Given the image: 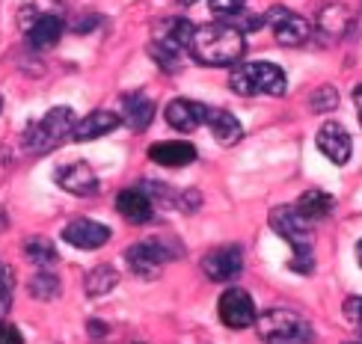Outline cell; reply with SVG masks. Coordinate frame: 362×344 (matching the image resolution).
<instances>
[{
  "label": "cell",
  "mask_w": 362,
  "mask_h": 344,
  "mask_svg": "<svg viewBox=\"0 0 362 344\" xmlns=\"http://www.w3.org/2000/svg\"><path fill=\"white\" fill-rule=\"evenodd\" d=\"M89 330H93V336H101V333H107V326H101V324H89Z\"/></svg>",
  "instance_id": "cell-35"
},
{
  "label": "cell",
  "mask_w": 362,
  "mask_h": 344,
  "mask_svg": "<svg viewBox=\"0 0 362 344\" xmlns=\"http://www.w3.org/2000/svg\"><path fill=\"white\" fill-rule=\"evenodd\" d=\"M208 4H211V12H214L217 18L229 21V18H238V15H244L247 0H208Z\"/></svg>",
  "instance_id": "cell-28"
},
{
  "label": "cell",
  "mask_w": 362,
  "mask_h": 344,
  "mask_svg": "<svg viewBox=\"0 0 362 344\" xmlns=\"http://www.w3.org/2000/svg\"><path fill=\"white\" fill-rule=\"evenodd\" d=\"M178 205L185 208V211H196V208L202 205V196L196 190H185V193H181V199H178Z\"/></svg>",
  "instance_id": "cell-31"
},
{
  "label": "cell",
  "mask_w": 362,
  "mask_h": 344,
  "mask_svg": "<svg viewBox=\"0 0 362 344\" xmlns=\"http://www.w3.org/2000/svg\"><path fill=\"white\" fill-rule=\"evenodd\" d=\"M217 315H220V321L226 326H229V330H247V326H252L255 321H259L252 297L244 288L223 291V297L217 300Z\"/></svg>",
  "instance_id": "cell-7"
},
{
  "label": "cell",
  "mask_w": 362,
  "mask_h": 344,
  "mask_svg": "<svg viewBox=\"0 0 362 344\" xmlns=\"http://www.w3.org/2000/svg\"><path fill=\"white\" fill-rule=\"evenodd\" d=\"M116 282H119V273L113 271V267L98 264L95 271H89V276H86V294L89 297H104V294H110L116 288Z\"/></svg>",
  "instance_id": "cell-24"
},
{
  "label": "cell",
  "mask_w": 362,
  "mask_h": 344,
  "mask_svg": "<svg viewBox=\"0 0 362 344\" xmlns=\"http://www.w3.org/2000/svg\"><path fill=\"white\" fill-rule=\"evenodd\" d=\"M116 211L122 214L134 226H146L155 217V202L146 196L143 190H122L116 196Z\"/></svg>",
  "instance_id": "cell-17"
},
{
  "label": "cell",
  "mask_w": 362,
  "mask_h": 344,
  "mask_svg": "<svg viewBox=\"0 0 362 344\" xmlns=\"http://www.w3.org/2000/svg\"><path fill=\"white\" fill-rule=\"evenodd\" d=\"M255 330L264 344H309L312 326L288 309H267L255 321Z\"/></svg>",
  "instance_id": "cell-5"
},
{
  "label": "cell",
  "mask_w": 362,
  "mask_h": 344,
  "mask_svg": "<svg viewBox=\"0 0 362 344\" xmlns=\"http://www.w3.org/2000/svg\"><path fill=\"white\" fill-rule=\"evenodd\" d=\"M229 86L238 95H267V98H279L288 89L285 81V71L276 63H267V59H252V63H238L229 74Z\"/></svg>",
  "instance_id": "cell-2"
},
{
  "label": "cell",
  "mask_w": 362,
  "mask_h": 344,
  "mask_svg": "<svg viewBox=\"0 0 362 344\" xmlns=\"http://www.w3.org/2000/svg\"><path fill=\"white\" fill-rule=\"evenodd\" d=\"M264 24L274 27L276 42L285 45V48H297V45L309 42V36H312V27H309V21L303 18V15H294V12L282 9V6L270 9L264 15Z\"/></svg>",
  "instance_id": "cell-8"
},
{
  "label": "cell",
  "mask_w": 362,
  "mask_h": 344,
  "mask_svg": "<svg viewBox=\"0 0 362 344\" xmlns=\"http://www.w3.org/2000/svg\"><path fill=\"white\" fill-rule=\"evenodd\" d=\"M0 110H4V98H0Z\"/></svg>",
  "instance_id": "cell-38"
},
{
  "label": "cell",
  "mask_w": 362,
  "mask_h": 344,
  "mask_svg": "<svg viewBox=\"0 0 362 344\" xmlns=\"http://www.w3.org/2000/svg\"><path fill=\"white\" fill-rule=\"evenodd\" d=\"M181 256H185V249H181V244L173 241V237H152V241L134 244L125 249L128 271L140 279H158L160 267L173 259H181Z\"/></svg>",
  "instance_id": "cell-4"
},
{
  "label": "cell",
  "mask_w": 362,
  "mask_h": 344,
  "mask_svg": "<svg viewBox=\"0 0 362 344\" xmlns=\"http://www.w3.org/2000/svg\"><path fill=\"white\" fill-rule=\"evenodd\" d=\"M247 51V39L235 24H205L196 30L190 54L202 66H235Z\"/></svg>",
  "instance_id": "cell-1"
},
{
  "label": "cell",
  "mask_w": 362,
  "mask_h": 344,
  "mask_svg": "<svg viewBox=\"0 0 362 344\" xmlns=\"http://www.w3.org/2000/svg\"><path fill=\"white\" fill-rule=\"evenodd\" d=\"M297 211L303 214L309 223H321L333 214V196L324 190H306L303 196L297 199Z\"/></svg>",
  "instance_id": "cell-21"
},
{
  "label": "cell",
  "mask_w": 362,
  "mask_h": 344,
  "mask_svg": "<svg viewBox=\"0 0 362 344\" xmlns=\"http://www.w3.org/2000/svg\"><path fill=\"white\" fill-rule=\"evenodd\" d=\"M354 104H356V113H359V125H362V83L354 89Z\"/></svg>",
  "instance_id": "cell-34"
},
{
  "label": "cell",
  "mask_w": 362,
  "mask_h": 344,
  "mask_svg": "<svg viewBox=\"0 0 362 344\" xmlns=\"http://www.w3.org/2000/svg\"><path fill=\"white\" fill-rule=\"evenodd\" d=\"M27 12H33V9H27ZM27 45L33 51H51L54 45L59 42V36H63V21H59V15L57 12H42L36 9L33 12V21H30L27 27Z\"/></svg>",
  "instance_id": "cell-10"
},
{
  "label": "cell",
  "mask_w": 362,
  "mask_h": 344,
  "mask_svg": "<svg viewBox=\"0 0 362 344\" xmlns=\"http://www.w3.org/2000/svg\"><path fill=\"white\" fill-rule=\"evenodd\" d=\"M163 116H167V125H170V128H175V131H181V134H190V131H196L199 125L208 122L211 110L205 107V104H199V101L175 98V101L167 104Z\"/></svg>",
  "instance_id": "cell-13"
},
{
  "label": "cell",
  "mask_w": 362,
  "mask_h": 344,
  "mask_svg": "<svg viewBox=\"0 0 362 344\" xmlns=\"http://www.w3.org/2000/svg\"><path fill=\"white\" fill-rule=\"evenodd\" d=\"M270 229H274L282 241H288L294 252L312 249V223L297 211V205H276L270 211Z\"/></svg>",
  "instance_id": "cell-6"
},
{
  "label": "cell",
  "mask_w": 362,
  "mask_h": 344,
  "mask_svg": "<svg viewBox=\"0 0 362 344\" xmlns=\"http://www.w3.org/2000/svg\"><path fill=\"white\" fill-rule=\"evenodd\" d=\"M54 182L66 193H71V196H93V193L98 190V175L83 160H74V163L59 167L57 175H54Z\"/></svg>",
  "instance_id": "cell-12"
},
{
  "label": "cell",
  "mask_w": 362,
  "mask_h": 344,
  "mask_svg": "<svg viewBox=\"0 0 362 344\" xmlns=\"http://www.w3.org/2000/svg\"><path fill=\"white\" fill-rule=\"evenodd\" d=\"M24 256L33 261L36 267H42V271H48V267H54L57 264V247L48 241V237H42V235H36V237H27L24 241Z\"/></svg>",
  "instance_id": "cell-23"
},
{
  "label": "cell",
  "mask_w": 362,
  "mask_h": 344,
  "mask_svg": "<svg viewBox=\"0 0 362 344\" xmlns=\"http://www.w3.org/2000/svg\"><path fill=\"white\" fill-rule=\"evenodd\" d=\"M196 30H199V27H193L187 18H170V21H160V27L155 30L152 42L163 45V48H170V51L185 54V51H190Z\"/></svg>",
  "instance_id": "cell-15"
},
{
  "label": "cell",
  "mask_w": 362,
  "mask_h": 344,
  "mask_svg": "<svg viewBox=\"0 0 362 344\" xmlns=\"http://www.w3.org/2000/svg\"><path fill=\"white\" fill-rule=\"evenodd\" d=\"M12 285H15L12 271L9 267H0V318H4L12 306Z\"/></svg>",
  "instance_id": "cell-29"
},
{
  "label": "cell",
  "mask_w": 362,
  "mask_h": 344,
  "mask_svg": "<svg viewBox=\"0 0 362 344\" xmlns=\"http://www.w3.org/2000/svg\"><path fill=\"white\" fill-rule=\"evenodd\" d=\"M348 315L356 321L359 333H362V300H351V303H348Z\"/></svg>",
  "instance_id": "cell-33"
},
{
  "label": "cell",
  "mask_w": 362,
  "mask_h": 344,
  "mask_svg": "<svg viewBox=\"0 0 362 344\" xmlns=\"http://www.w3.org/2000/svg\"><path fill=\"white\" fill-rule=\"evenodd\" d=\"M155 119V101L146 98L143 93H128L122 95V122L131 128V131H146L152 125Z\"/></svg>",
  "instance_id": "cell-18"
},
{
  "label": "cell",
  "mask_w": 362,
  "mask_h": 344,
  "mask_svg": "<svg viewBox=\"0 0 362 344\" xmlns=\"http://www.w3.org/2000/svg\"><path fill=\"white\" fill-rule=\"evenodd\" d=\"M309 107H312V113H329V110H336L339 107L336 86H318L312 93V98H309Z\"/></svg>",
  "instance_id": "cell-26"
},
{
  "label": "cell",
  "mask_w": 362,
  "mask_h": 344,
  "mask_svg": "<svg viewBox=\"0 0 362 344\" xmlns=\"http://www.w3.org/2000/svg\"><path fill=\"white\" fill-rule=\"evenodd\" d=\"M148 57H152L163 71H175V69L181 66V54H178V51H170V48H163V45H158V42L148 45Z\"/></svg>",
  "instance_id": "cell-27"
},
{
  "label": "cell",
  "mask_w": 362,
  "mask_h": 344,
  "mask_svg": "<svg viewBox=\"0 0 362 344\" xmlns=\"http://www.w3.org/2000/svg\"><path fill=\"white\" fill-rule=\"evenodd\" d=\"M27 291H30V297H36V300H54V297H59V279L51 271H39L30 276Z\"/></svg>",
  "instance_id": "cell-25"
},
{
  "label": "cell",
  "mask_w": 362,
  "mask_h": 344,
  "mask_svg": "<svg viewBox=\"0 0 362 344\" xmlns=\"http://www.w3.org/2000/svg\"><path fill=\"white\" fill-rule=\"evenodd\" d=\"M93 24H101V15H89V18H78V27H74V33H89Z\"/></svg>",
  "instance_id": "cell-32"
},
{
  "label": "cell",
  "mask_w": 362,
  "mask_h": 344,
  "mask_svg": "<svg viewBox=\"0 0 362 344\" xmlns=\"http://www.w3.org/2000/svg\"><path fill=\"white\" fill-rule=\"evenodd\" d=\"M351 27V12L341 4H329L321 15H318V33H324L327 39H341Z\"/></svg>",
  "instance_id": "cell-22"
},
{
  "label": "cell",
  "mask_w": 362,
  "mask_h": 344,
  "mask_svg": "<svg viewBox=\"0 0 362 344\" xmlns=\"http://www.w3.org/2000/svg\"><path fill=\"white\" fill-rule=\"evenodd\" d=\"M119 125H122V116H116L113 110H93L89 116H83L78 128H74L71 140L78 143H89V140H98L104 134H113Z\"/></svg>",
  "instance_id": "cell-16"
},
{
  "label": "cell",
  "mask_w": 362,
  "mask_h": 344,
  "mask_svg": "<svg viewBox=\"0 0 362 344\" xmlns=\"http://www.w3.org/2000/svg\"><path fill=\"white\" fill-rule=\"evenodd\" d=\"M178 4H185V6H190V4H199V0H178Z\"/></svg>",
  "instance_id": "cell-37"
},
{
  "label": "cell",
  "mask_w": 362,
  "mask_h": 344,
  "mask_svg": "<svg viewBox=\"0 0 362 344\" xmlns=\"http://www.w3.org/2000/svg\"><path fill=\"white\" fill-rule=\"evenodd\" d=\"M148 158L160 163V167H187V163L196 160V148L181 140H160L148 148Z\"/></svg>",
  "instance_id": "cell-19"
},
{
  "label": "cell",
  "mask_w": 362,
  "mask_h": 344,
  "mask_svg": "<svg viewBox=\"0 0 362 344\" xmlns=\"http://www.w3.org/2000/svg\"><path fill=\"white\" fill-rule=\"evenodd\" d=\"M63 241H69L78 249H101L110 241V229L104 226V223L89 220V217H78L63 229Z\"/></svg>",
  "instance_id": "cell-14"
},
{
  "label": "cell",
  "mask_w": 362,
  "mask_h": 344,
  "mask_svg": "<svg viewBox=\"0 0 362 344\" xmlns=\"http://www.w3.org/2000/svg\"><path fill=\"white\" fill-rule=\"evenodd\" d=\"M0 344H24V338H21V333L15 330V326L0 324Z\"/></svg>",
  "instance_id": "cell-30"
},
{
  "label": "cell",
  "mask_w": 362,
  "mask_h": 344,
  "mask_svg": "<svg viewBox=\"0 0 362 344\" xmlns=\"http://www.w3.org/2000/svg\"><path fill=\"white\" fill-rule=\"evenodd\" d=\"M208 128L220 146H235V143H240V137H244V128H240V122L229 110H211Z\"/></svg>",
  "instance_id": "cell-20"
},
{
  "label": "cell",
  "mask_w": 362,
  "mask_h": 344,
  "mask_svg": "<svg viewBox=\"0 0 362 344\" xmlns=\"http://www.w3.org/2000/svg\"><path fill=\"white\" fill-rule=\"evenodd\" d=\"M81 119L74 116L71 107H54L39 119L36 125H30L24 131V148L30 155H48L51 148H57L66 137H71Z\"/></svg>",
  "instance_id": "cell-3"
},
{
  "label": "cell",
  "mask_w": 362,
  "mask_h": 344,
  "mask_svg": "<svg viewBox=\"0 0 362 344\" xmlns=\"http://www.w3.org/2000/svg\"><path fill=\"white\" fill-rule=\"evenodd\" d=\"M315 146H318V152L327 158V160H333V163H348L351 160V152H354V140H351V134L344 125L339 122H324L321 131H318V137H315Z\"/></svg>",
  "instance_id": "cell-11"
},
{
  "label": "cell",
  "mask_w": 362,
  "mask_h": 344,
  "mask_svg": "<svg viewBox=\"0 0 362 344\" xmlns=\"http://www.w3.org/2000/svg\"><path fill=\"white\" fill-rule=\"evenodd\" d=\"M202 271L211 282H232L244 271V252L240 247H217L202 259Z\"/></svg>",
  "instance_id": "cell-9"
},
{
  "label": "cell",
  "mask_w": 362,
  "mask_h": 344,
  "mask_svg": "<svg viewBox=\"0 0 362 344\" xmlns=\"http://www.w3.org/2000/svg\"><path fill=\"white\" fill-rule=\"evenodd\" d=\"M356 261H359V267H362V237H359V244H356Z\"/></svg>",
  "instance_id": "cell-36"
}]
</instances>
